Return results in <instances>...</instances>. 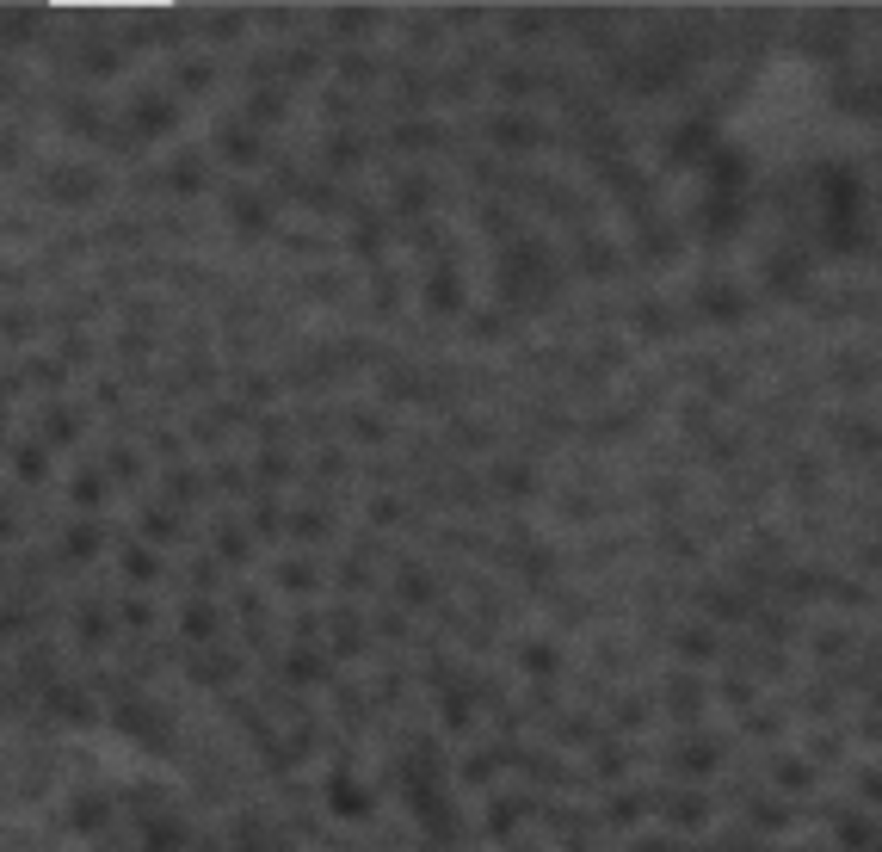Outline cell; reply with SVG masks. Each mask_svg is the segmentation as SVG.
Segmentation results:
<instances>
[{"label": "cell", "instance_id": "4fadbf2b", "mask_svg": "<svg viewBox=\"0 0 882 852\" xmlns=\"http://www.w3.org/2000/svg\"><path fill=\"white\" fill-rule=\"evenodd\" d=\"M161 568H167V562H161V556H155L149 544H130V550H124V575H130L136 587H149V581L161 575Z\"/></svg>", "mask_w": 882, "mask_h": 852}, {"label": "cell", "instance_id": "ffe728a7", "mask_svg": "<svg viewBox=\"0 0 882 852\" xmlns=\"http://www.w3.org/2000/svg\"><path fill=\"white\" fill-rule=\"evenodd\" d=\"M679 655H685V661H710V655H716V630H710V624L685 630V636H679Z\"/></svg>", "mask_w": 882, "mask_h": 852}, {"label": "cell", "instance_id": "5bb4252c", "mask_svg": "<svg viewBox=\"0 0 882 852\" xmlns=\"http://www.w3.org/2000/svg\"><path fill=\"white\" fill-rule=\"evenodd\" d=\"M62 124L75 130V136H105V124H99V105H93V99H68V105H62Z\"/></svg>", "mask_w": 882, "mask_h": 852}, {"label": "cell", "instance_id": "f1b7e54d", "mask_svg": "<svg viewBox=\"0 0 882 852\" xmlns=\"http://www.w3.org/2000/svg\"><path fill=\"white\" fill-rule=\"evenodd\" d=\"M44 426H50V439H56V445H75V439H81V414H68V408H50Z\"/></svg>", "mask_w": 882, "mask_h": 852}, {"label": "cell", "instance_id": "94428289", "mask_svg": "<svg viewBox=\"0 0 882 852\" xmlns=\"http://www.w3.org/2000/svg\"><path fill=\"white\" fill-rule=\"evenodd\" d=\"M19 531V519H13V501H0V538H13Z\"/></svg>", "mask_w": 882, "mask_h": 852}, {"label": "cell", "instance_id": "f907efd6", "mask_svg": "<svg viewBox=\"0 0 882 852\" xmlns=\"http://www.w3.org/2000/svg\"><path fill=\"white\" fill-rule=\"evenodd\" d=\"M636 852H685L673 834H648V840H636Z\"/></svg>", "mask_w": 882, "mask_h": 852}, {"label": "cell", "instance_id": "8992f818", "mask_svg": "<svg viewBox=\"0 0 882 852\" xmlns=\"http://www.w3.org/2000/svg\"><path fill=\"white\" fill-rule=\"evenodd\" d=\"M704 315H710V322H741V315H747V291H734V284H704Z\"/></svg>", "mask_w": 882, "mask_h": 852}, {"label": "cell", "instance_id": "2e32d148", "mask_svg": "<svg viewBox=\"0 0 882 852\" xmlns=\"http://www.w3.org/2000/svg\"><path fill=\"white\" fill-rule=\"evenodd\" d=\"M142 531H149L155 544H173L179 531H186V519H179V513H167V507H149V513H142Z\"/></svg>", "mask_w": 882, "mask_h": 852}, {"label": "cell", "instance_id": "6f0895ef", "mask_svg": "<svg viewBox=\"0 0 882 852\" xmlns=\"http://www.w3.org/2000/svg\"><path fill=\"white\" fill-rule=\"evenodd\" d=\"M235 31H241V19L229 13V19H210V38H235Z\"/></svg>", "mask_w": 882, "mask_h": 852}, {"label": "cell", "instance_id": "60d3db41", "mask_svg": "<svg viewBox=\"0 0 882 852\" xmlns=\"http://www.w3.org/2000/svg\"><path fill=\"white\" fill-rule=\"evenodd\" d=\"M284 525V513H278V501H260V507H253V531H266V538H272V531Z\"/></svg>", "mask_w": 882, "mask_h": 852}, {"label": "cell", "instance_id": "4316f807", "mask_svg": "<svg viewBox=\"0 0 882 852\" xmlns=\"http://www.w3.org/2000/svg\"><path fill=\"white\" fill-rule=\"evenodd\" d=\"M395 587H401V599H414V606H426V599L438 593L426 568H401V581H395Z\"/></svg>", "mask_w": 882, "mask_h": 852}, {"label": "cell", "instance_id": "7a4b0ae2", "mask_svg": "<svg viewBox=\"0 0 882 852\" xmlns=\"http://www.w3.org/2000/svg\"><path fill=\"white\" fill-rule=\"evenodd\" d=\"M173 124H179V99L173 93H142L136 99V118H130L136 136H167Z\"/></svg>", "mask_w": 882, "mask_h": 852}, {"label": "cell", "instance_id": "e575fe53", "mask_svg": "<svg viewBox=\"0 0 882 852\" xmlns=\"http://www.w3.org/2000/svg\"><path fill=\"white\" fill-rule=\"evenodd\" d=\"M31 31H38V13H7V19H0V38H7V44L31 38Z\"/></svg>", "mask_w": 882, "mask_h": 852}, {"label": "cell", "instance_id": "ac0fdd59", "mask_svg": "<svg viewBox=\"0 0 882 852\" xmlns=\"http://www.w3.org/2000/svg\"><path fill=\"white\" fill-rule=\"evenodd\" d=\"M839 846L845 852H876V828L858 822V815H845V822H839Z\"/></svg>", "mask_w": 882, "mask_h": 852}, {"label": "cell", "instance_id": "680465c9", "mask_svg": "<svg viewBox=\"0 0 882 852\" xmlns=\"http://www.w3.org/2000/svg\"><path fill=\"white\" fill-rule=\"evenodd\" d=\"M642 815V797H617V822H636Z\"/></svg>", "mask_w": 882, "mask_h": 852}, {"label": "cell", "instance_id": "7c38bea8", "mask_svg": "<svg viewBox=\"0 0 882 852\" xmlns=\"http://www.w3.org/2000/svg\"><path fill=\"white\" fill-rule=\"evenodd\" d=\"M13 476H19V482H44V476H50V451H44L38 439L13 445Z\"/></svg>", "mask_w": 882, "mask_h": 852}, {"label": "cell", "instance_id": "7dc6e473", "mask_svg": "<svg viewBox=\"0 0 882 852\" xmlns=\"http://www.w3.org/2000/svg\"><path fill=\"white\" fill-rule=\"evenodd\" d=\"M167 488H173V501H192V494H198V476H192V470H173Z\"/></svg>", "mask_w": 882, "mask_h": 852}, {"label": "cell", "instance_id": "9a60e30c", "mask_svg": "<svg viewBox=\"0 0 882 852\" xmlns=\"http://www.w3.org/2000/svg\"><path fill=\"white\" fill-rule=\"evenodd\" d=\"M667 815H673L679 828H697V822H710V803L697 797V791H679V797L667 803Z\"/></svg>", "mask_w": 882, "mask_h": 852}, {"label": "cell", "instance_id": "f6af8a7d", "mask_svg": "<svg viewBox=\"0 0 882 852\" xmlns=\"http://www.w3.org/2000/svg\"><path fill=\"white\" fill-rule=\"evenodd\" d=\"M334 25H340V31H371V25H377V13H364V7H346V13H340Z\"/></svg>", "mask_w": 882, "mask_h": 852}, {"label": "cell", "instance_id": "d6986e66", "mask_svg": "<svg viewBox=\"0 0 882 852\" xmlns=\"http://www.w3.org/2000/svg\"><path fill=\"white\" fill-rule=\"evenodd\" d=\"M334 809L340 815H371V791H358L352 778H334Z\"/></svg>", "mask_w": 882, "mask_h": 852}, {"label": "cell", "instance_id": "30bf717a", "mask_svg": "<svg viewBox=\"0 0 882 852\" xmlns=\"http://www.w3.org/2000/svg\"><path fill=\"white\" fill-rule=\"evenodd\" d=\"M99 544H105V531H99V525H87V519L62 531V556H68V562H93V556H99Z\"/></svg>", "mask_w": 882, "mask_h": 852}, {"label": "cell", "instance_id": "277c9868", "mask_svg": "<svg viewBox=\"0 0 882 852\" xmlns=\"http://www.w3.org/2000/svg\"><path fill=\"white\" fill-rule=\"evenodd\" d=\"M463 303H469L463 272H457V266H438V272L426 278V309H432V315H463Z\"/></svg>", "mask_w": 882, "mask_h": 852}, {"label": "cell", "instance_id": "8d00e7d4", "mask_svg": "<svg viewBox=\"0 0 882 852\" xmlns=\"http://www.w3.org/2000/svg\"><path fill=\"white\" fill-rule=\"evenodd\" d=\"M179 846H186V828H179V822L149 828V852H179Z\"/></svg>", "mask_w": 882, "mask_h": 852}, {"label": "cell", "instance_id": "11a10c76", "mask_svg": "<svg viewBox=\"0 0 882 852\" xmlns=\"http://www.w3.org/2000/svg\"><path fill=\"white\" fill-rule=\"evenodd\" d=\"M753 822H765V828H784V822H790V809H778V803H771V809H753Z\"/></svg>", "mask_w": 882, "mask_h": 852}, {"label": "cell", "instance_id": "d4e9b609", "mask_svg": "<svg viewBox=\"0 0 882 852\" xmlns=\"http://www.w3.org/2000/svg\"><path fill=\"white\" fill-rule=\"evenodd\" d=\"M704 704H710V692L697 686V680H673V710H679V717H697Z\"/></svg>", "mask_w": 882, "mask_h": 852}, {"label": "cell", "instance_id": "91938a15", "mask_svg": "<svg viewBox=\"0 0 882 852\" xmlns=\"http://www.w3.org/2000/svg\"><path fill=\"white\" fill-rule=\"evenodd\" d=\"M599 772H605V778H617V772H623V754H617V748H605V754H599Z\"/></svg>", "mask_w": 882, "mask_h": 852}, {"label": "cell", "instance_id": "7402d4cb", "mask_svg": "<svg viewBox=\"0 0 882 852\" xmlns=\"http://www.w3.org/2000/svg\"><path fill=\"white\" fill-rule=\"evenodd\" d=\"M315 562H278V587H290V593H315Z\"/></svg>", "mask_w": 882, "mask_h": 852}, {"label": "cell", "instance_id": "b9f144b4", "mask_svg": "<svg viewBox=\"0 0 882 852\" xmlns=\"http://www.w3.org/2000/svg\"><path fill=\"white\" fill-rule=\"evenodd\" d=\"M778 785H790V791H808V766H802V760H778Z\"/></svg>", "mask_w": 882, "mask_h": 852}, {"label": "cell", "instance_id": "7bdbcfd3", "mask_svg": "<svg viewBox=\"0 0 882 852\" xmlns=\"http://www.w3.org/2000/svg\"><path fill=\"white\" fill-rule=\"evenodd\" d=\"M327 155H334V167H352V161L364 155V142H358V136H340V142H334V149H327Z\"/></svg>", "mask_w": 882, "mask_h": 852}, {"label": "cell", "instance_id": "6da1fadb", "mask_svg": "<svg viewBox=\"0 0 882 852\" xmlns=\"http://www.w3.org/2000/svg\"><path fill=\"white\" fill-rule=\"evenodd\" d=\"M549 284H556V254H549L543 241H525L519 254H506V266H500V291H506V303H537Z\"/></svg>", "mask_w": 882, "mask_h": 852}, {"label": "cell", "instance_id": "83f0119b", "mask_svg": "<svg viewBox=\"0 0 882 852\" xmlns=\"http://www.w3.org/2000/svg\"><path fill=\"white\" fill-rule=\"evenodd\" d=\"M716 754H722L716 741H685V748H679V766H685V772H710Z\"/></svg>", "mask_w": 882, "mask_h": 852}, {"label": "cell", "instance_id": "9c48e42d", "mask_svg": "<svg viewBox=\"0 0 882 852\" xmlns=\"http://www.w3.org/2000/svg\"><path fill=\"white\" fill-rule=\"evenodd\" d=\"M216 149H223L235 167H253V161H266V142L260 136H253V130H223V136H216Z\"/></svg>", "mask_w": 882, "mask_h": 852}, {"label": "cell", "instance_id": "cb8c5ba5", "mask_svg": "<svg viewBox=\"0 0 882 852\" xmlns=\"http://www.w3.org/2000/svg\"><path fill=\"white\" fill-rule=\"evenodd\" d=\"M395 204L408 210V217H420V210L432 204V180H401V186H395Z\"/></svg>", "mask_w": 882, "mask_h": 852}, {"label": "cell", "instance_id": "8fae6325", "mask_svg": "<svg viewBox=\"0 0 882 852\" xmlns=\"http://www.w3.org/2000/svg\"><path fill=\"white\" fill-rule=\"evenodd\" d=\"M229 204H235V223H241L247 235H260V229L272 223V198H260V192H235Z\"/></svg>", "mask_w": 882, "mask_h": 852}, {"label": "cell", "instance_id": "be15d7a7", "mask_svg": "<svg viewBox=\"0 0 882 852\" xmlns=\"http://www.w3.org/2000/svg\"><path fill=\"white\" fill-rule=\"evenodd\" d=\"M0 420H7V408H0Z\"/></svg>", "mask_w": 882, "mask_h": 852}, {"label": "cell", "instance_id": "c3c4849f", "mask_svg": "<svg viewBox=\"0 0 882 852\" xmlns=\"http://www.w3.org/2000/svg\"><path fill=\"white\" fill-rule=\"evenodd\" d=\"M0 328H7L13 340H25L31 328H38V315H19V309H13V315H0Z\"/></svg>", "mask_w": 882, "mask_h": 852}, {"label": "cell", "instance_id": "5b68a950", "mask_svg": "<svg viewBox=\"0 0 882 852\" xmlns=\"http://www.w3.org/2000/svg\"><path fill=\"white\" fill-rule=\"evenodd\" d=\"M488 130H494L500 149H537V142H543V124H537V118H525V112H500Z\"/></svg>", "mask_w": 882, "mask_h": 852}, {"label": "cell", "instance_id": "ee69618b", "mask_svg": "<svg viewBox=\"0 0 882 852\" xmlns=\"http://www.w3.org/2000/svg\"><path fill=\"white\" fill-rule=\"evenodd\" d=\"M290 525H297V538H327V513H297Z\"/></svg>", "mask_w": 882, "mask_h": 852}, {"label": "cell", "instance_id": "f546056e", "mask_svg": "<svg viewBox=\"0 0 882 852\" xmlns=\"http://www.w3.org/2000/svg\"><path fill=\"white\" fill-rule=\"evenodd\" d=\"M284 667H290V680H327V661H321L315 649H297Z\"/></svg>", "mask_w": 882, "mask_h": 852}, {"label": "cell", "instance_id": "4dcf8cb0", "mask_svg": "<svg viewBox=\"0 0 882 852\" xmlns=\"http://www.w3.org/2000/svg\"><path fill=\"white\" fill-rule=\"evenodd\" d=\"M216 550H223V562H247V531L241 525H216Z\"/></svg>", "mask_w": 882, "mask_h": 852}, {"label": "cell", "instance_id": "d590c367", "mask_svg": "<svg viewBox=\"0 0 882 852\" xmlns=\"http://www.w3.org/2000/svg\"><path fill=\"white\" fill-rule=\"evenodd\" d=\"M395 142H401V149H432L438 130H432V124H401V130H395Z\"/></svg>", "mask_w": 882, "mask_h": 852}, {"label": "cell", "instance_id": "816d5d0a", "mask_svg": "<svg viewBox=\"0 0 882 852\" xmlns=\"http://www.w3.org/2000/svg\"><path fill=\"white\" fill-rule=\"evenodd\" d=\"M611 266H617L611 247H586V272H611Z\"/></svg>", "mask_w": 882, "mask_h": 852}, {"label": "cell", "instance_id": "44dd1931", "mask_svg": "<svg viewBox=\"0 0 882 852\" xmlns=\"http://www.w3.org/2000/svg\"><path fill=\"white\" fill-rule=\"evenodd\" d=\"M519 661H525V673H537V680H549V673L562 667V655L549 649V643H525V649H519Z\"/></svg>", "mask_w": 882, "mask_h": 852}, {"label": "cell", "instance_id": "3957f363", "mask_svg": "<svg viewBox=\"0 0 882 852\" xmlns=\"http://www.w3.org/2000/svg\"><path fill=\"white\" fill-rule=\"evenodd\" d=\"M99 186H105V180H99L93 167H56V173H50V198H56V204H93Z\"/></svg>", "mask_w": 882, "mask_h": 852}, {"label": "cell", "instance_id": "ba28073f", "mask_svg": "<svg viewBox=\"0 0 882 852\" xmlns=\"http://www.w3.org/2000/svg\"><path fill=\"white\" fill-rule=\"evenodd\" d=\"M112 630H118V618L105 612L99 599H87V606L75 612V636H81V643H93V649H99V643H105V636H112Z\"/></svg>", "mask_w": 882, "mask_h": 852}, {"label": "cell", "instance_id": "603a6c76", "mask_svg": "<svg viewBox=\"0 0 882 852\" xmlns=\"http://www.w3.org/2000/svg\"><path fill=\"white\" fill-rule=\"evenodd\" d=\"M50 704L62 710V717H75V723H87V717H93V704H87V692H81V686H56V692H50Z\"/></svg>", "mask_w": 882, "mask_h": 852}, {"label": "cell", "instance_id": "d6a6232c", "mask_svg": "<svg viewBox=\"0 0 882 852\" xmlns=\"http://www.w3.org/2000/svg\"><path fill=\"white\" fill-rule=\"evenodd\" d=\"M68 822H75V828H99V822H105V797H75Z\"/></svg>", "mask_w": 882, "mask_h": 852}, {"label": "cell", "instance_id": "9f6ffc18", "mask_svg": "<svg viewBox=\"0 0 882 852\" xmlns=\"http://www.w3.org/2000/svg\"><path fill=\"white\" fill-rule=\"evenodd\" d=\"M500 87H506V93H525V87H531V75H525V68H506Z\"/></svg>", "mask_w": 882, "mask_h": 852}, {"label": "cell", "instance_id": "db71d44e", "mask_svg": "<svg viewBox=\"0 0 882 852\" xmlns=\"http://www.w3.org/2000/svg\"><path fill=\"white\" fill-rule=\"evenodd\" d=\"M371 519H377V525H389V519H401V501H389V494H383V501H371Z\"/></svg>", "mask_w": 882, "mask_h": 852}, {"label": "cell", "instance_id": "f35d334b", "mask_svg": "<svg viewBox=\"0 0 882 852\" xmlns=\"http://www.w3.org/2000/svg\"><path fill=\"white\" fill-rule=\"evenodd\" d=\"M704 606H710L716 618H741V612H747L741 599H734V593H722V587H716V593H704Z\"/></svg>", "mask_w": 882, "mask_h": 852}, {"label": "cell", "instance_id": "52a82bcc", "mask_svg": "<svg viewBox=\"0 0 882 852\" xmlns=\"http://www.w3.org/2000/svg\"><path fill=\"white\" fill-rule=\"evenodd\" d=\"M179 630H186V636H192V643H210V636H216V630H223V612H216V606H210V599H192V606H186V612H179Z\"/></svg>", "mask_w": 882, "mask_h": 852}, {"label": "cell", "instance_id": "6125c7cd", "mask_svg": "<svg viewBox=\"0 0 882 852\" xmlns=\"http://www.w3.org/2000/svg\"><path fill=\"white\" fill-rule=\"evenodd\" d=\"M734 852H759V846H734Z\"/></svg>", "mask_w": 882, "mask_h": 852}, {"label": "cell", "instance_id": "e0dca14e", "mask_svg": "<svg viewBox=\"0 0 882 852\" xmlns=\"http://www.w3.org/2000/svg\"><path fill=\"white\" fill-rule=\"evenodd\" d=\"M494 488H506V494H531V488H537V470H531V464H494Z\"/></svg>", "mask_w": 882, "mask_h": 852}, {"label": "cell", "instance_id": "836d02e7", "mask_svg": "<svg viewBox=\"0 0 882 852\" xmlns=\"http://www.w3.org/2000/svg\"><path fill=\"white\" fill-rule=\"evenodd\" d=\"M105 470H112L118 482H136V476H142V451H130V445H124V451H112V464H105Z\"/></svg>", "mask_w": 882, "mask_h": 852}, {"label": "cell", "instance_id": "f5cc1de1", "mask_svg": "<svg viewBox=\"0 0 882 852\" xmlns=\"http://www.w3.org/2000/svg\"><path fill=\"white\" fill-rule=\"evenodd\" d=\"M352 433H358V439H383V420H377V414H358Z\"/></svg>", "mask_w": 882, "mask_h": 852}, {"label": "cell", "instance_id": "74e56055", "mask_svg": "<svg viewBox=\"0 0 882 852\" xmlns=\"http://www.w3.org/2000/svg\"><path fill=\"white\" fill-rule=\"evenodd\" d=\"M130 630H149L155 624V606H149V599H124V612H118Z\"/></svg>", "mask_w": 882, "mask_h": 852}, {"label": "cell", "instance_id": "bcb514c9", "mask_svg": "<svg viewBox=\"0 0 882 852\" xmlns=\"http://www.w3.org/2000/svg\"><path fill=\"white\" fill-rule=\"evenodd\" d=\"M352 247H358V254H371V260H377V254H383V229H377V223H371V229H358V235H352Z\"/></svg>", "mask_w": 882, "mask_h": 852}, {"label": "cell", "instance_id": "484cf974", "mask_svg": "<svg viewBox=\"0 0 882 852\" xmlns=\"http://www.w3.org/2000/svg\"><path fill=\"white\" fill-rule=\"evenodd\" d=\"M68 494H75V507H87V513H93V507L105 501V476H99V470H81Z\"/></svg>", "mask_w": 882, "mask_h": 852}, {"label": "cell", "instance_id": "681fc988", "mask_svg": "<svg viewBox=\"0 0 882 852\" xmlns=\"http://www.w3.org/2000/svg\"><path fill=\"white\" fill-rule=\"evenodd\" d=\"M179 87H192V93L210 87V68H204V62H186V68H179Z\"/></svg>", "mask_w": 882, "mask_h": 852}, {"label": "cell", "instance_id": "1f68e13d", "mask_svg": "<svg viewBox=\"0 0 882 852\" xmlns=\"http://www.w3.org/2000/svg\"><path fill=\"white\" fill-rule=\"evenodd\" d=\"M173 186H179V192H198V186H204V155H179Z\"/></svg>", "mask_w": 882, "mask_h": 852}, {"label": "cell", "instance_id": "ab89813d", "mask_svg": "<svg viewBox=\"0 0 882 852\" xmlns=\"http://www.w3.org/2000/svg\"><path fill=\"white\" fill-rule=\"evenodd\" d=\"M284 476H290V457L284 451H266L260 457V482H284Z\"/></svg>", "mask_w": 882, "mask_h": 852}]
</instances>
